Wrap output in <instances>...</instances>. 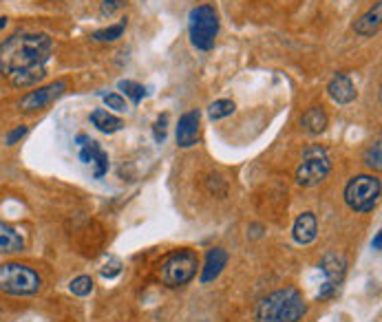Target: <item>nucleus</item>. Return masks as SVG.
I'll return each mask as SVG.
<instances>
[{
	"mask_svg": "<svg viewBox=\"0 0 382 322\" xmlns=\"http://www.w3.org/2000/svg\"><path fill=\"white\" fill-rule=\"evenodd\" d=\"M53 53V38L40 32H20L0 44V73L13 78L18 73L47 69Z\"/></svg>",
	"mask_w": 382,
	"mask_h": 322,
	"instance_id": "obj_1",
	"label": "nucleus"
},
{
	"mask_svg": "<svg viewBox=\"0 0 382 322\" xmlns=\"http://www.w3.org/2000/svg\"><path fill=\"white\" fill-rule=\"evenodd\" d=\"M308 314V304L298 289L285 287L272 291L270 296H265L258 302L254 320L256 322H298L303 316Z\"/></svg>",
	"mask_w": 382,
	"mask_h": 322,
	"instance_id": "obj_2",
	"label": "nucleus"
},
{
	"mask_svg": "<svg viewBox=\"0 0 382 322\" xmlns=\"http://www.w3.org/2000/svg\"><path fill=\"white\" fill-rule=\"evenodd\" d=\"M42 287V279L36 269L22 263L0 265V291L9 296H34Z\"/></svg>",
	"mask_w": 382,
	"mask_h": 322,
	"instance_id": "obj_3",
	"label": "nucleus"
},
{
	"mask_svg": "<svg viewBox=\"0 0 382 322\" xmlns=\"http://www.w3.org/2000/svg\"><path fill=\"white\" fill-rule=\"evenodd\" d=\"M188 34L195 49L210 51L217 42L219 34V13L210 5H199L188 16Z\"/></svg>",
	"mask_w": 382,
	"mask_h": 322,
	"instance_id": "obj_4",
	"label": "nucleus"
},
{
	"mask_svg": "<svg viewBox=\"0 0 382 322\" xmlns=\"http://www.w3.org/2000/svg\"><path fill=\"white\" fill-rule=\"evenodd\" d=\"M197 269H199V258H197V254L192 250H177L164 258V263L159 267V276L166 287L177 289V287L188 285L197 276Z\"/></svg>",
	"mask_w": 382,
	"mask_h": 322,
	"instance_id": "obj_5",
	"label": "nucleus"
},
{
	"mask_svg": "<svg viewBox=\"0 0 382 322\" xmlns=\"http://www.w3.org/2000/svg\"><path fill=\"white\" fill-rule=\"evenodd\" d=\"M331 170V159L323 146H308L303 150V161L296 168V183L303 188H314L325 181Z\"/></svg>",
	"mask_w": 382,
	"mask_h": 322,
	"instance_id": "obj_6",
	"label": "nucleus"
},
{
	"mask_svg": "<svg viewBox=\"0 0 382 322\" xmlns=\"http://www.w3.org/2000/svg\"><path fill=\"white\" fill-rule=\"evenodd\" d=\"M380 201V179L374 175H358L345 188V203L354 212H371Z\"/></svg>",
	"mask_w": 382,
	"mask_h": 322,
	"instance_id": "obj_7",
	"label": "nucleus"
},
{
	"mask_svg": "<svg viewBox=\"0 0 382 322\" xmlns=\"http://www.w3.org/2000/svg\"><path fill=\"white\" fill-rule=\"evenodd\" d=\"M67 90V82H53V84H47L38 90H32V93H27L20 102H18V109L25 111V113H34V111H42L47 109L49 104H53L60 95H62Z\"/></svg>",
	"mask_w": 382,
	"mask_h": 322,
	"instance_id": "obj_8",
	"label": "nucleus"
},
{
	"mask_svg": "<svg viewBox=\"0 0 382 322\" xmlns=\"http://www.w3.org/2000/svg\"><path fill=\"white\" fill-rule=\"evenodd\" d=\"M320 269L325 274V285L320 289L318 298H329L336 294V289L341 287L343 279H345V271H347V263L345 258L338 256V254H327L323 258V263H320Z\"/></svg>",
	"mask_w": 382,
	"mask_h": 322,
	"instance_id": "obj_9",
	"label": "nucleus"
},
{
	"mask_svg": "<svg viewBox=\"0 0 382 322\" xmlns=\"http://www.w3.org/2000/svg\"><path fill=\"white\" fill-rule=\"evenodd\" d=\"M78 146H80V159L84 163H93L96 166V173H93L96 179H102L104 175H109V155L102 150V146L98 142L80 135L78 137Z\"/></svg>",
	"mask_w": 382,
	"mask_h": 322,
	"instance_id": "obj_10",
	"label": "nucleus"
},
{
	"mask_svg": "<svg viewBox=\"0 0 382 322\" xmlns=\"http://www.w3.org/2000/svg\"><path fill=\"white\" fill-rule=\"evenodd\" d=\"M199 126H202V113L199 111L183 113L179 117V124H177V146L190 148L199 142Z\"/></svg>",
	"mask_w": 382,
	"mask_h": 322,
	"instance_id": "obj_11",
	"label": "nucleus"
},
{
	"mask_svg": "<svg viewBox=\"0 0 382 322\" xmlns=\"http://www.w3.org/2000/svg\"><path fill=\"white\" fill-rule=\"evenodd\" d=\"M327 93L336 104H351L356 100V86L347 75L338 73V75H334L331 82L327 84Z\"/></svg>",
	"mask_w": 382,
	"mask_h": 322,
	"instance_id": "obj_12",
	"label": "nucleus"
},
{
	"mask_svg": "<svg viewBox=\"0 0 382 322\" xmlns=\"http://www.w3.org/2000/svg\"><path fill=\"white\" fill-rule=\"evenodd\" d=\"M380 25H382V3H376L354 22V32L362 38H369L380 32Z\"/></svg>",
	"mask_w": 382,
	"mask_h": 322,
	"instance_id": "obj_13",
	"label": "nucleus"
},
{
	"mask_svg": "<svg viewBox=\"0 0 382 322\" xmlns=\"http://www.w3.org/2000/svg\"><path fill=\"white\" fill-rule=\"evenodd\" d=\"M292 236L298 245H310L318 236V221L312 212H303L292 227Z\"/></svg>",
	"mask_w": 382,
	"mask_h": 322,
	"instance_id": "obj_14",
	"label": "nucleus"
},
{
	"mask_svg": "<svg viewBox=\"0 0 382 322\" xmlns=\"http://www.w3.org/2000/svg\"><path fill=\"white\" fill-rule=\"evenodd\" d=\"M225 263H228V252L225 250H221V248L210 250L208 256H206V265L202 267V283L208 285L215 279H219V274L223 271Z\"/></svg>",
	"mask_w": 382,
	"mask_h": 322,
	"instance_id": "obj_15",
	"label": "nucleus"
},
{
	"mask_svg": "<svg viewBox=\"0 0 382 322\" xmlns=\"http://www.w3.org/2000/svg\"><path fill=\"white\" fill-rule=\"evenodd\" d=\"M25 250V239L16 227L0 221V254H18Z\"/></svg>",
	"mask_w": 382,
	"mask_h": 322,
	"instance_id": "obj_16",
	"label": "nucleus"
},
{
	"mask_svg": "<svg viewBox=\"0 0 382 322\" xmlns=\"http://www.w3.org/2000/svg\"><path fill=\"white\" fill-rule=\"evenodd\" d=\"M327 113L320 109V106H312V109L305 111L303 119H301V126L305 133L310 135H320L325 128H327Z\"/></svg>",
	"mask_w": 382,
	"mask_h": 322,
	"instance_id": "obj_17",
	"label": "nucleus"
},
{
	"mask_svg": "<svg viewBox=\"0 0 382 322\" xmlns=\"http://www.w3.org/2000/svg\"><path fill=\"white\" fill-rule=\"evenodd\" d=\"M91 124H93L98 130L106 133V135H113L117 130H121V126H124V121H121L119 117L111 115L109 111H104V109H98L91 113Z\"/></svg>",
	"mask_w": 382,
	"mask_h": 322,
	"instance_id": "obj_18",
	"label": "nucleus"
},
{
	"mask_svg": "<svg viewBox=\"0 0 382 322\" xmlns=\"http://www.w3.org/2000/svg\"><path fill=\"white\" fill-rule=\"evenodd\" d=\"M235 109H237V106H235L232 100H217V102H212L208 106V115H210V119H223L228 115H232Z\"/></svg>",
	"mask_w": 382,
	"mask_h": 322,
	"instance_id": "obj_19",
	"label": "nucleus"
},
{
	"mask_svg": "<svg viewBox=\"0 0 382 322\" xmlns=\"http://www.w3.org/2000/svg\"><path fill=\"white\" fill-rule=\"evenodd\" d=\"M126 29V20H121L113 27H106V29H100V32L93 34V40L96 42H115L117 38H121V34H124Z\"/></svg>",
	"mask_w": 382,
	"mask_h": 322,
	"instance_id": "obj_20",
	"label": "nucleus"
},
{
	"mask_svg": "<svg viewBox=\"0 0 382 322\" xmlns=\"http://www.w3.org/2000/svg\"><path fill=\"white\" fill-rule=\"evenodd\" d=\"M69 289H71V294H73V296L84 298V296L91 294V291H93V279H91V276H78V279H73V281H71Z\"/></svg>",
	"mask_w": 382,
	"mask_h": 322,
	"instance_id": "obj_21",
	"label": "nucleus"
},
{
	"mask_svg": "<svg viewBox=\"0 0 382 322\" xmlns=\"http://www.w3.org/2000/svg\"><path fill=\"white\" fill-rule=\"evenodd\" d=\"M119 90H124L126 98L133 102V104H140L146 95V90L142 84H137V82H131V80H121L119 82Z\"/></svg>",
	"mask_w": 382,
	"mask_h": 322,
	"instance_id": "obj_22",
	"label": "nucleus"
},
{
	"mask_svg": "<svg viewBox=\"0 0 382 322\" xmlns=\"http://www.w3.org/2000/svg\"><path fill=\"white\" fill-rule=\"evenodd\" d=\"M380 150H382V148H380V142H374L369 148L364 150V163L369 166L371 170H376V173L382 168V163H380V161H382V159H380Z\"/></svg>",
	"mask_w": 382,
	"mask_h": 322,
	"instance_id": "obj_23",
	"label": "nucleus"
},
{
	"mask_svg": "<svg viewBox=\"0 0 382 322\" xmlns=\"http://www.w3.org/2000/svg\"><path fill=\"white\" fill-rule=\"evenodd\" d=\"M104 104L109 106V109H113V111H119V113H124V111H126V100L121 98L119 93H109V95H104Z\"/></svg>",
	"mask_w": 382,
	"mask_h": 322,
	"instance_id": "obj_24",
	"label": "nucleus"
},
{
	"mask_svg": "<svg viewBox=\"0 0 382 322\" xmlns=\"http://www.w3.org/2000/svg\"><path fill=\"white\" fill-rule=\"evenodd\" d=\"M25 135H27V126H16L11 133H7L5 142H7V146H13V144H18Z\"/></svg>",
	"mask_w": 382,
	"mask_h": 322,
	"instance_id": "obj_25",
	"label": "nucleus"
},
{
	"mask_svg": "<svg viewBox=\"0 0 382 322\" xmlns=\"http://www.w3.org/2000/svg\"><path fill=\"white\" fill-rule=\"evenodd\" d=\"M166 121H168V117H166V115H162V117L155 121V140H157L159 144L166 140Z\"/></svg>",
	"mask_w": 382,
	"mask_h": 322,
	"instance_id": "obj_26",
	"label": "nucleus"
},
{
	"mask_svg": "<svg viewBox=\"0 0 382 322\" xmlns=\"http://www.w3.org/2000/svg\"><path fill=\"white\" fill-rule=\"evenodd\" d=\"M119 271H121L119 260H115V258H111V267H109V265H104V267H102V276H104V279H113V276H117Z\"/></svg>",
	"mask_w": 382,
	"mask_h": 322,
	"instance_id": "obj_27",
	"label": "nucleus"
},
{
	"mask_svg": "<svg viewBox=\"0 0 382 322\" xmlns=\"http://www.w3.org/2000/svg\"><path fill=\"white\" fill-rule=\"evenodd\" d=\"M104 3H106V5H111V9H119L121 5L126 3V0H104Z\"/></svg>",
	"mask_w": 382,
	"mask_h": 322,
	"instance_id": "obj_28",
	"label": "nucleus"
},
{
	"mask_svg": "<svg viewBox=\"0 0 382 322\" xmlns=\"http://www.w3.org/2000/svg\"><path fill=\"white\" fill-rule=\"evenodd\" d=\"M371 248H374L376 252H380V248H382V234H380V232L376 234V239H374V243H371Z\"/></svg>",
	"mask_w": 382,
	"mask_h": 322,
	"instance_id": "obj_29",
	"label": "nucleus"
},
{
	"mask_svg": "<svg viewBox=\"0 0 382 322\" xmlns=\"http://www.w3.org/2000/svg\"><path fill=\"white\" fill-rule=\"evenodd\" d=\"M0 314H3V307H0Z\"/></svg>",
	"mask_w": 382,
	"mask_h": 322,
	"instance_id": "obj_30",
	"label": "nucleus"
}]
</instances>
